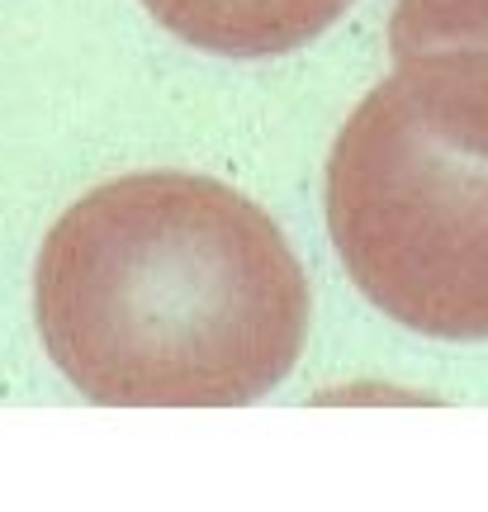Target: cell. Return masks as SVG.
Wrapping results in <instances>:
<instances>
[{"label":"cell","instance_id":"6da1fadb","mask_svg":"<svg viewBox=\"0 0 488 512\" xmlns=\"http://www.w3.org/2000/svg\"><path fill=\"white\" fill-rule=\"evenodd\" d=\"M38 332L109 408H237L299 361L308 280L266 209L190 171L95 185L43 238Z\"/></svg>","mask_w":488,"mask_h":512},{"label":"cell","instance_id":"7a4b0ae2","mask_svg":"<svg viewBox=\"0 0 488 512\" xmlns=\"http://www.w3.org/2000/svg\"><path fill=\"white\" fill-rule=\"evenodd\" d=\"M327 228L394 323L488 342V53L403 57L327 157Z\"/></svg>","mask_w":488,"mask_h":512},{"label":"cell","instance_id":"3957f363","mask_svg":"<svg viewBox=\"0 0 488 512\" xmlns=\"http://www.w3.org/2000/svg\"><path fill=\"white\" fill-rule=\"evenodd\" d=\"M162 29L218 57L294 53L332 29L351 0H143Z\"/></svg>","mask_w":488,"mask_h":512},{"label":"cell","instance_id":"277c9868","mask_svg":"<svg viewBox=\"0 0 488 512\" xmlns=\"http://www.w3.org/2000/svg\"><path fill=\"white\" fill-rule=\"evenodd\" d=\"M436 48L488 53V0H398L389 19V53L403 62Z\"/></svg>","mask_w":488,"mask_h":512}]
</instances>
